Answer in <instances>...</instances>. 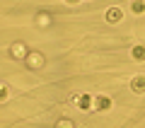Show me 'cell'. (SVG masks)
I'll list each match as a JSON object with an SVG mask.
<instances>
[{"mask_svg":"<svg viewBox=\"0 0 145 128\" xmlns=\"http://www.w3.org/2000/svg\"><path fill=\"white\" fill-rule=\"evenodd\" d=\"M121 20H123V10L121 7H109L106 10V22L109 24H119Z\"/></svg>","mask_w":145,"mask_h":128,"instance_id":"1","label":"cell"},{"mask_svg":"<svg viewBox=\"0 0 145 128\" xmlns=\"http://www.w3.org/2000/svg\"><path fill=\"white\" fill-rule=\"evenodd\" d=\"M27 65H29L31 70L41 68L44 65V53H29V56H27Z\"/></svg>","mask_w":145,"mask_h":128,"instance_id":"2","label":"cell"},{"mask_svg":"<svg viewBox=\"0 0 145 128\" xmlns=\"http://www.w3.org/2000/svg\"><path fill=\"white\" fill-rule=\"evenodd\" d=\"M131 89H133L135 94H143L145 92V75H135L133 80H131Z\"/></svg>","mask_w":145,"mask_h":128,"instance_id":"3","label":"cell"},{"mask_svg":"<svg viewBox=\"0 0 145 128\" xmlns=\"http://www.w3.org/2000/svg\"><path fill=\"white\" fill-rule=\"evenodd\" d=\"M78 106L82 109V111H87V109H92V106H94V99L89 97V94H80V99H78Z\"/></svg>","mask_w":145,"mask_h":128,"instance_id":"4","label":"cell"},{"mask_svg":"<svg viewBox=\"0 0 145 128\" xmlns=\"http://www.w3.org/2000/svg\"><path fill=\"white\" fill-rule=\"evenodd\" d=\"M94 106H97L99 111H106V109H111V99L109 97H97L94 99Z\"/></svg>","mask_w":145,"mask_h":128,"instance_id":"5","label":"cell"},{"mask_svg":"<svg viewBox=\"0 0 145 128\" xmlns=\"http://www.w3.org/2000/svg\"><path fill=\"white\" fill-rule=\"evenodd\" d=\"M131 56H133V61H138V63H143L145 61V46H133V51H131Z\"/></svg>","mask_w":145,"mask_h":128,"instance_id":"6","label":"cell"},{"mask_svg":"<svg viewBox=\"0 0 145 128\" xmlns=\"http://www.w3.org/2000/svg\"><path fill=\"white\" fill-rule=\"evenodd\" d=\"M131 10H133V15H143V12H145V3L135 0V3H131Z\"/></svg>","mask_w":145,"mask_h":128,"instance_id":"7","label":"cell"},{"mask_svg":"<svg viewBox=\"0 0 145 128\" xmlns=\"http://www.w3.org/2000/svg\"><path fill=\"white\" fill-rule=\"evenodd\" d=\"M12 53H15V56H22V53H24V46H22V44H15V46H12Z\"/></svg>","mask_w":145,"mask_h":128,"instance_id":"8","label":"cell"},{"mask_svg":"<svg viewBox=\"0 0 145 128\" xmlns=\"http://www.w3.org/2000/svg\"><path fill=\"white\" fill-rule=\"evenodd\" d=\"M7 94H10V89H7V85H3V89H0V99L5 102V99H7Z\"/></svg>","mask_w":145,"mask_h":128,"instance_id":"9","label":"cell"},{"mask_svg":"<svg viewBox=\"0 0 145 128\" xmlns=\"http://www.w3.org/2000/svg\"><path fill=\"white\" fill-rule=\"evenodd\" d=\"M56 128H72V123L70 121H61V123H56Z\"/></svg>","mask_w":145,"mask_h":128,"instance_id":"10","label":"cell"}]
</instances>
